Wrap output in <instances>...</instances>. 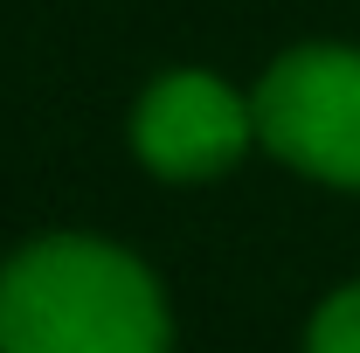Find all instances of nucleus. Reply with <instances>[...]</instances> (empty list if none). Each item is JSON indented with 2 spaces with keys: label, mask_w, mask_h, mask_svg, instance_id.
Instances as JSON below:
<instances>
[{
  "label": "nucleus",
  "mask_w": 360,
  "mask_h": 353,
  "mask_svg": "<svg viewBox=\"0 0 360 353\" xmlns=\"http://www.w3.org/2000/svg\"><path fill=\"white\" fill-rule=\"evenodd\" d=\"M250 132H257L250 104L208 70L160 77L139 97V118H132V146L160 180H208L222 167H236Z\"/></svg>",
  "instance_id": "7ed1b4c3"
},
{
  "label": "nucleus",
  "mask_w": 360,
  "mask_h": 353,
  "mask_svg": "<svg viewBox=\"0 0 360 353\" xmlns=\"http://www.w3.org/2000/svg\"><path fill=\"white\" fill-rule=\"evenodd\" d=\"M0 353H167L160 284L97 236H42L0 270Z\"/></svg>",
  "instance_id": "f257e3e1"
},
{
  "label": "nucleus",
  "mask_w": 360,
  "mask_h": 353,
  "mask_svg": "<svg viewBox=\"0 0 360 353\" xmlns=\"http://www.w3.org/2000/svg\"><path fill=\"white\" fill-rule=\"evenodd\" d=\"M305 353H360V284L333 291V298L319 305V319H312V340H305Z\"/></svg>",
  "instance_id": "20e7f679"
},
{
  "label": "nucleus",
  "mask_w": 360,
  "mask_h": 353,
  "mask_svg": "<svg viewBox=\"0 0 360 353\" xmlns=\"http://www.w3.org/2000/svg\"><path fill=\"white\" fill-rule=\"evenodd\" d=\"M250 118L257 139L298 174L360 187V49L312 42L277 56L250 97Z\"/></svg>",
  "instance_id": "f03ea898"
}]
</instances>
